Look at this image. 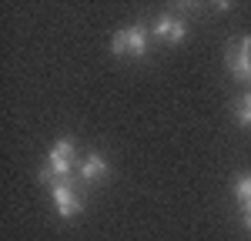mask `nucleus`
<instances>
[{
    "instance_id": "f257e3e1",
    "label": "nucleus",
    "mask_w": 251,
    "mask_h": 241,
    "mask_svg": "<svg viewBox=\"0 0 251 241\" xmlns=\"http://www.w3.org/2000/svg\"><path fill=\"white\" fill-rule=\"evenodd\" d=\"M71 168H74V141L71 138H60L54 147H50V154H47V164H44V171H40L37 178L44 181V184H57V181H64L67 174H71Z\"/></svg>"
},
{
    "instance_id": "f03ea898",
    "label": "nucleus",
    "mask_w": 251,
    "mask_h": 241,
    "mask_svg": "<svg viewBox=\"0 0 251 241\" xmlns=\"http://www.w3.org/2000/svg\"><path fill=\"white\" fill-rule=\"evenodd\" d=\"M111 50L117 57H144L148 54V30L144 27H124L111 37Z\"/></svg>"
},
{
    "instance_id": "7ed1b4c3",
    "label": "nucleus",
    "mask_w": 251,
    "mask_h": 241,
    "mask_svg": "<svg viewBox=\"0 0 251 241\" xmlns=\"http://www.w3.org/2000/svg\"><path fill=\"white\" fill-rule=\"evenodd\" d=\"M50 198H54V208H57L60 218H74V215H80V211H84V201H80L77 188H74L67 178L57 181V184L50 188Z\"/></svg>"
},
{
    "instance_id": "20e7f679",
    "label": "nucleus",
    "mask_w": 251,
    "mask_h": 241,
    "mask_svg": "<svg viewBox=\"0 0 251 241\" xmlns=\"http://www.w3.org/2000/svg\"><path fill=\"white\" fill-rule=\"evenodd\" d=\"M228 67L238 80H251V37H241L228 47Z\"/></svg>"
},
{
    "instance_id": "39448f33",
    "label": "nucleus",
    "mask_w": 251,
    "mask_h": 241,
    "mask_svg": "<svg viewBox=\"0 0 251 241\" xmlns=\"http://www.w3.org/2000/svg\"><path fill=\"white\" fill-rule=\"evenodd\" d=\"M184 34H188V24L184 20H177V17H164L154 24V37L157 40H168V44H181L184 40Z\"/></svg>"
},
{
    "instance_id": "423d86ee",
    "label": "nucleus",
    "mask_w": 251,
    "mask_h": 241,
    "mask_svg": "<svg viewBox=\"0 0 251 241\" xmlns=\"http://www.w3.org/2000/svg\"><path fill=\"white\" fill-rule=\"evenodd\" d=\"M107 174V161L100 158V154H87V158L77 164V178L84 181V184H94V181H100Z\"/></svg>"
},
{
    "instance_id": "0eeeda50",
    "label": "nucleus",
    "mask_w": 251,
    "mask_h": 241,
    "mask_svg": "<svg viewBox=\"0 0 251 241\" xmlns=\"http://www.w3.org/2000/svg\"><path fill=\"white\" fill-rule=\"evenodd\" d=\"M234 114H238V124L251 127V94H241L238 104H234Z\"/></svg>"
},
{
    "instance_id": "6e6552de",
    "label": "nucleus",
    "mask_w": 251,
    "mask_h": 241,
    "mask_svg": "<svg viewBox=\"0 0 251 241\" xmlns=\"http://www.w3.org/2000/svg\"><path fill=\"white\" fill-rule=\"evenodd\" d=\"M234 194H238V201H251V178H238Z\"/></svg>"
},
{
    "instance_id": "1a4fd4ad",
    "label": "nucleus",
    "mask_w": 251,
    "mask_h": 241,
    "mask_svg": "<svg viewBox=\"0 0 251 241\" xmlns=\"http://www.w3.org/2000/svg\"><path fill=\"white\" fill-rule=\"evenodd\" d=\"M241 211H245V215H251V201H241Z\"/></svg>"
},
{
    "instance_id": "9d476101",
    "label": "nucleus",
    "mask_w": 251,
    "mask_h": 241,
    "mask_svg": "<svg viewBox=\"0 0 251 241\" xmlns=\"http://www.w3.org/2000/svg\"><path fill=\"white\" fill-rule=\"evenodd\" d=\"M245 228H248V231H251V215H245Z\"/></svg>"
}]
</instances>
